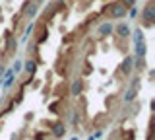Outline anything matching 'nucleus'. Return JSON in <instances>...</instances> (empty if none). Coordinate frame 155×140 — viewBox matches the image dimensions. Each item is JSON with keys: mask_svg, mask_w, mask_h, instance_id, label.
<instances>
[{"mask_svg": "<svg viewBox=\"0 0 155 140\" xmlns=\"http://www.w3.org/2000/svg\"><path fill=\"white\" fill-rule=\"evenodd\" d=\"M126 8L122 6V4L118 2V0H114V2H107L103 6V10H101V16H107L109 20H122V18H126Z\"/></svg>", "mask_w": 155, "mask_h": 140, "instance_id": "nucleus-1", "label": "nucleus"}, {"mask_svg": "<svg viewBox=\"0 0 155 140\" xmlns=\"http://www.w3.org/2000/svg\"><path fill=\"white\" fill-rule=\"evenodd\" d=\"M142 26L143 27H151L155 23V0H147L145 6L142 8Z\"/></svg>", "mask_w": 155, "mask_h": 140, "instance_id": "nucleus-2", "label": "nucleus"}, {"mask_svg": "<svg viewBox=\"0 0 155 140\" xmlns=\"http://www.w3.org/2000/svg\"><path fill=\"white\" fill-rule=\"evenodd\" d=\"M35 29H37V33H33V43L41 45V43H45L48 39V27L45 22H39V23H35Z\"/></svg>", "mask_w": 155, "mask_h": 140, "instance_id": "nucleus-3", "label": "nucleus"}, {"mask_svg": "<svg viewBox=\"0 0 155 140\" xmlns=\"http://www.w3.org/2000/svg\"><path fill=\"white\" fill-rule=\"evenodd\" d=\"M37 12H39V4H37V2H31V0H25V2H23V6H21V16H25V18H35Z\"/></svg>", "mask_w": 155, "mask_h": 140, "instance_id": "nucleus-4", "label": "nucleus"}, {"mask_svg": "<svg viewBox=\"0 0 155 140\" xmlns=\"http://www.w3.org/2000/svg\"><path fill=\"white\" fill-rule=\"evenodd\" d=\"M54 70H56L58 76L66 78V76H68V55L58 56V60H56V64H54Z\"/></svg>", "mask_w": 155, "mask_h": 140, "instance_id": "nucleus-5", "label": "nucleus"}, {"mask_svg": "<svg viewBox=\"0 0 155 140\" xmlns=\"http://www.w3.org/2000/svg\"><path fill=\"white\" fill-rule=\"evenodd\" d=\"M4 41H6V51H8V55L12 56L14 53H16V49H18V39H16V35H14L12 31H6Z\"/></svg>", "mask_w": 155, "mask_h": 140, "instance_id": "nucleus-6", "label": "nucleus"}, {"mask_svg": "<svg viewBox=\"0 0 155 140\" xmlns=\"http://www.w3.org/2000/svg\"><path fill=\"white\" fill-rule=\"evenodd\" d=\"M134 68V56H124V62L120 64V72H122L124 76H130V72H132Z\"/></svg>", "mask_w": 155, "mask_h": 140, "instance_id": "nucleus-7", "label": "nucleus"}, {"mask_svg": "<svg viewBox=\"0 0 155 140\" xmlns=\"http://www.w3.org/2000/svg\"><path fill=\"white\" fill-rule=\"evenodd\" d=\"M51 132H52V136H56V138H62L66 134V127H64V123H54V125H51Z\"/></svg>", "mask_w": 155, "mask_h": 140, "instance_id": "nucleus-8", "label": "nucleus"}, {"mask_svg": "<svg viewBox=\"0 0 155 140\" xmlns=\"http://www.w3.org/2000/svg\"><path fill=\"white\" fill-rule=\"evenodd\" d=\"M113 31H116V35H118L120 39H126V37H130V33H132V31H130V26H128V23H118V26H116Z\"/></svg>", "mask_w": 155, "mask_h": 140, "instance_id": "nucleus-9", "label": "nucleus"}, {"mask_svg": "<svg viewBox=\"0 0 155 140\" xmlns=\"http://www.w3.org/2000/svg\"><path fill=\"white\" fill-rule=\"evenodd\" d=\"M81 91H84V80L76 78L70 86V95H81Z\"/></svg>", "mask_w": 155, "mask_h": 140, "instance_id": "nucleus-10", "label": "nucleus"}, {"mask_svg": "<svg viewBox=\"0 0 155 140\" xmlns=\"http://www.w3.org/2000/svg\"><path fill=\"white\" fill-rule=\"evenodd\" d=\"M113 29H114V27H113V23H109V22H103V23L99 26V29H97V31H99V35L107 37V35H110V33H113Z\"/></svg>", "mask_w": 155, "mask_h": 140, "instance_id": "nucleus-11", "label": "nucleus"}, {"mask_svg": "<svg viewBox=\"0 0 155 140\" xmlns=\"http://www.w3.org/2000/svg\"><path fill=\"white\" fill-rule=\"evenodd\" d=\"M23 70H25L29 76H33V74L37 72V60H33V59L25 60V64H23Z\"/></svg>", "mask_w": 155, "mask_h": 140, "instance_id": "nucleus-12", "label": "nucleus"}, {"mask_svg": "<svg viewBox=\"0 0 155 140\" xmlns=\"http://www.w3.org/2000/svg\"><path fill=\"white\" fill-rule=\"evenodd\" d=\"M136 95H138V90H136V88H130L124 94V103H132V101L136 99Z\"/></svg>", "mask_w": 155, "mask_h": 140, "instance_id": "nucleus-13", "label": "nucleus"}, {"mask_svg": "<svg viewBox=\"0 0 155 140\" xmlns=\"http://www.w3.org/2000/svg\"><path fill=\"white\" fill-rule=\"evenodd\" d=\"M145 53H147L145 41H140V43H136V55H138V56H145Z\"/></svg>", "mask_w": 155, "mask_h": 140, "instance_id": "nucleus-14", "label": "nucleus"}, {"mask_svg": "<svg viewBox=\"0 0 155 140\" xmlns=\"http://www.w3.org/2000/svg\"><path fill=\"white\" fill-rule=\"evenodd\" d=\"M14 80H16V76H14V72H12V70H8V74H6V80H4V84H2V86H4L6 90H8V88H12Z\"/></svg>", "mask_w": 155, "mask_h": 140, "instance_id": "nucleus-15", "label": "nucleus"}, {"mask_svg": "<svg viewBox=\"0 0 155 140\" xmlns=\"http://www.w3.org/2000/svg\"><path fill=\"white\" fill-rule=\"evenodd\" d=\"M60 105H62V99H58V97H56V101H52V103L48 105V109H51L52 113H56V115H58V113H60V111H58V109H60Z\"/></svg>", "mask_w": 155, "mask_h": 140, "instance_id": "nucleus-16", "label": "nucleus"}, {"mask_svg": "<svg viewBox=\"0 0 155 140\" xmlns=\"http://www.w3.org/2000/svg\"><path fill=\"white\" fill-rule=\"evenodd\" d=\"M143 41V29H136L134 31V43H140Z\"/></svg>", "mask_w": 155, "mask_h": 140, "instance_id": "nucleus-17", "label": "nucleus"}, {"mask_svg": "<svg viewBox=\"0 0 155 140\" xmlns=\"http://www.w3.org/2000/svg\"><path fill=\"white\" fill-rule=\"evenodd\" d=\"M120 4H122V6L126 8V10H128V8H132V6H136V2H138V0H118Z\"/></svg>", "mask_w": 155, "mask_h": 140, "instance_id": "nucleus-18", "label": "nucleus"}, {"mask_svg": "<svg viewBox=\"0 0 155 140\" xmlns=\"http://www.w3.org/2000/svg\"><path fill=\"white\" fill-rule=\"evenodd\" d=\"M21 64H23V62H19V60H16V64H14V68H12V72H14V74H18V72H19V70L23 68Z\"/></svg>", "mask_w": 155, "mask_h": 140, "instance_id": "nucleus-19", "label": "nucleus"}, {"mask_svg": "<svg viewBox=\"0 0 155 140\" xmlns=\"http://www.w3.org/2000/svg\"><path fill=\"white\" fill-rule=\"evenodd\" d=\"M120 140H134V132H132V130H126L124 136L120 138Z\"/></svg>", "mask_w": 155, "mask_h": 140, "instance_id": "nucleus-20", "label": "nucleus"}, {"mask_svg": "<svg viewBox=\"0 0 155 140\" xmlns=\"http://www.w3.org/2000/svg\"><path fill=\"white\" fill-rule=\"evenodd\" d=\"M87 72H91V66H89V62H85V68H84V74H87Z\"/></svg>", "mask_w": 155, "mask_h": 140, "instance_id": "nucleus-21", "label": "nucleus"}, {"mask_svg": "<svg viewBox=\"0 0 155 140\" xmlns=\"http://www.w3.org/2000/svg\"><path fill=\"white\" fill-rule=\"evenodd\" d=\"M2 74H4V66L0 64V76H2ZM0 84H2V80H0Z\"/></svg>", "mask_w": 155, "mask_h": 140, "instance_id": "nucleus-22", "label": "nucleus"}, {"mask_svg": "<svg viewBox=\"0 0 155 140\" xmlns=\"http://www.w3.org/2000/svg\"><path fill=\"white\" fill-rule=\"evenodd\" d=\"M33 2H37V4H41V2H43V0H33Z\"/></svg>", "mask_w": 155, "mask_h": 140, "instance_id": "nucleus-23", "label": "nucleus"}, {"mask_svg": "<svg viewBox=\"0 0 155 140\" xmlns=\"http://www.w3.org/2000/svg\"><path fill=\"white\" fill-rule=\"evenodd\" d=\"M0 128H2V121H0Z\"/></svg>", "mask_w": 155, "mask_h": 140, "instance_id": "nucleus-24", "label": "nucleus"}]
</instances>
